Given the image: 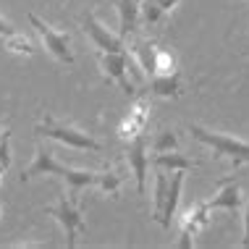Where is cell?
I'll list each match as a JSON object with an SVG mask.
<instances>
[{"instance_id":"5","label":"cell","mask_w":249,"mask_h":249,"mask_svg":"<svg viewBox=\"0 0 249 249\" xmlns=\"http://www.w3.org/2000/svg\"><path fill=\"white\" fill-rule=\"evenodd\" d=\"M100 69L110 82H116L124 95H134L137 84L129 79V50L126 53H100Z\"/></svg>"},{"instance_id":"6","label":"cell","mask_w":249,"mask_h":249,"mask_svg":"<svg viewBox=\"0 0 249 249\" xmlns=\"http://www.w3.org/2000/svg\"><path fill=\"white\" fill-rule=\"evenodd\" d=\"M29 21L39 32V37H42L45 48H48V53H50L53 58L60 60V63H73V53L69 50V35L55 32L50 24H45L39 16H35V13H29Z\"/></svg>"},{"instance_id":"4","label":"cell","mask_w":249,"mask_h":249,"mask_svg":"<svg viewBox=\"0 0 249 249\" xmlns=\"http://www.w3.org/2000/svg\"><path fill=\"white\" fill-rule=\"evenodd\" d=\"M45 213L53 215V218H55L60 226H63V231H66V247H69V249L76 247V233H82L84 228H87L84 215H82V210L76 207V199L60 197L53 207H45Z\"/></svg>"},{"instance_id":"1","label":"cell","mask_w":249,"mask_h":249,"mask_svg":"<svg viewBox=\"0 0 249 249\" xmlns=\"http://www.w3.org/2000/svg\"><path fill=\"white\" fill-rule=\"evenodd\" d=\"M42 173H55V176L63 178L66 184H69L71 199H76V192L82 189V186H95V184H97V173H95V171H76V168H69V165L58 163L48 147L37 144L35 160H32V165L21 173V181H29V178H35V176H42Z\"/></svg>"},{"instance_id":"15","label":"cell","mask_w":249,"mask_h":249,"mask_svg":"<svg viewBox=\"0 0 249 249\" xmlns=\"http://www.w3.org/2000/svg\"><path fill=\"white\" fill-rule=\"evenodd\" d=\"M150 87L155 95H160V97H178L181 95V76H178V71L155 73V76H150Z\"/></svg>"},{"instance_id":"10","label":"cell","mask_w":249,"mask_h":249,"mask_svg":"<svg viewBox=\"0 0 249 249\" xmlns=\"http://www.w3.org/2000/svg\"><path fill=\"white\" fill-rule=\"evenodd\" d=\"M147 118H150V100H139V103L129 110V116L124 118V124H121V129H118V137L124 139V142H131L134 137H139V134L144 131Z\"/></svg>"},{"instance_id":"18","label":"cell","mask_w":249,"mask_h":249,"mask_svg":"<svg viewBox=\"0 0 249 249\" xmlns=\"http://www.w3.org/2000/svg\"><path fill=\"white\" fill-rule=\"evenodd\" d=\"M168 186H171V178H168L163 171H158L155 173V207H152L155 220H160V215H163V207H165V199H168Z\"/></svg>"},{"instance_id":"16","label":"cell","mask_w":249,"mask_h":249,"mask_svg":"<svg viewBox=\"0 0 249 249\" xmlns=\"http://www.w3.org/2000/svg\"><path fill=\"white\" fill-rule=\"evenodd\" d=\"M152 165L165 168V171H189V168H194V160H189L186 155H181L178 150H165V152L152 155Z\"/></svg>"},{"instance_id":"11","label":"cell","mask_w":249,"mask_h":249,"mask_svg":"<svg viewBox=\"0 0 249 249\" xmlns=\"http://www.w3.org/2000/svg\"><path fill=\"white\" fill-rule=\"evenodd\" d=\"M207 205V210H228V213H233V210H239L241 207V192H239V186H236V181L233 178H226L223 184H220V189L218 194L210 199V202H205Z\"/></svg>"},{"instance_id":"14","label":"cell","mask_w":249,"mask_h":249,"mask_svg":"<svg viewBox=\"0 0 249 249\" xmlns=\"http://www.w3.org/2000/svg\"><path fill=\"white\" fill-rule=\"evenodd\" d=\"M155 45L152 42H147V39H134L131 42V48H129V53L134 55V60L139 63V69L144 71V76H152L155 73Z\"/></svg>"},{"instance_id":"25","label":"cell","mask_w":249,"mask_h":249,"mask_svg":"<svg viewBox=\"0 0 249 249\" xmlns=\"http://www.w3.org/2000/svg\"><path fill=\"white\" fill-rule=\"evenodd\" d=\"M0 215H3V207H0Z\"/></svg>"},{"instance_id":"21","label":"cell","mask_w":249,"mask_h":249,"mask_svg":"<svg viewBox=\"0 0 249 249\" xmlns=\"http://www.w3.org/2000/svg\"><path fill=\"white\" fill-rule=\"evenodd\" d=\"M95 186H100L103 192H107V194H116L118 192V186H121V176L116 171H105V173H97V184Z\"/></svg>"},{"instance_id":"17","label":"cell","mask_w":249,"mask_h":249,"mask_svg":"<svg viewBox=\"0 0 249 249\" xmlns=\"http://www.w3.org/2000/svg\"><path fill=\"white\" fill-rule=\"evenodd\" d=\"M176 3L178 0H142L139 13H142V18L147 24H155V21H160V18H163Z\"/></svg>"},{"instance_id":"24","label":"cell","mask_w":249,"mask_h":249,"mask_svg":"<svg viewBox=\"0 0 249 249\" xmlns=\"http://www.w3.org/2000/svg\"><path fill=\"white\" fill-rule=\"evenodd\" d=\"M13 32H16V29H13V26H11L8 21H5L3 16H0V35H3V37H8V35H13Z\"/></svg>"},{"instance_id":"19","label":"cell","mask_w":249,"mask_h":249,"mask_svg":"<svg viewBox=\"0 0 249 249\" xmlns=\"http://www.w3.org/2000/svg\"><path fill=\"white\" fill-rule=\"evenodd\" d=\"M5 48L11 53H18V55H35L37 53V45L26 35H18V32H13V35L5 37Z\"/></svg>"},{"instance_id":"8","label":"cell","mask_w":249,"mask_h":249,"mask_svg":"<svg viewBox=\"0 0 249 249\" xmlns=\"http://www.w3.org/2000/svg\"><path fill=\"white\" fill-rule=\"evenodd\" d=\"M207 220H210V210H207L205 202L192 205L189 210L184 213V218H181V241H178V247L181 249H189L192 239L207 226Z\"/></svg>"},{"instance_id":"20","label":"cell","mask_w":249,"mask_h":249,"mask_svg":"<svg viewBox=\"0 0 249 249\" xmlns=\"http://www.w3.org/2000/svg\"><path fill=\"white\" fill-rule=\"evenodd\" d=\"M173 71H178L176 55H173L171 50L158 48V50H155V73H173ZM155 73H152V76H155Z\"/></svg>"},{"instance_id":"9","label":"cell","mask_w":249,"mask_h":249,"mask_svg":"<svg viewBox=\"0 0 249 249\" xmlns=\"http://www.w3.org/2000/svg\"><path fill=\"white\" fill-rule=\"evenodd\" d=\"M126 163L131 165L134 176H137V192L144 194V181H147V165H150V158H147V139L144 134L134 137L129 147H126Z\"/></svg>"},{"instance_id":"7","label":"cell","mask_w":249,"mask_h":249,"mask_svg":"<svg viewBox=\"0 0 249 249\" xmlns=\"http://www.w3.org/2000/svg\"><path fill=\"white\" fill-rule=\"evenodd\" d=\"M82 29L87 32V37L95 42V48L100 53H126V45H124V39L116 37V35H110V32L105 29L103 24L95 18V13H84V18H82Z\"/></svg>"},{"instance_id":"23","label":"cell","mask_w":249,"mask_h":249,"mask_svg":"<svg viewBox=\"0 0 249 249\" xmlns=\"http://www.w3.org/2000/svg\"><path fill=\"white\" fill-rule=\"evenodd\" d=\"M247 249H249V202H247V207H244V241H241Z\"/></svg>"},{"instance_id":"2","label":"cell","mask_w":249,"mask_h":249,"mask_svg":"<svg viewBox=\"0 0 249 249\" xmlns=\"http://www.w3.org/2000/svg\"><path fill=\"white\" fill-rule=\"evenodd\" d=\"M189 131L197 142L213 147L215 158H228L233 163V171L241 165V163H249V144L241 142L236 137H226V134H218V131H207L202 129L199 124H189Z\"/></svg>"},{"instance_id":"3","label":"cell","mask_w":249,"mask_h":249,"mask_svg":"<svg viewBox=\"0 0 249 249\" xmlns=\"http://www.w3.org/2000/svg\"><path fill=\"white\" fill-rule=\"evenodd\" d=\"M37 134L39 137H48V139H58V142L73 147V150H95V152L103 150V144H100L97 139H92L89 134L73 129V126H69V124H60V121H55L53 116H45L42 121H39Z\"/></svg>"},{"instance_id":"22","label":"cell","mask_w":249,"mask_h":249,"mask_svg":"<svg viewBox=\"0 0 249 249\" xmlns=\"http://www.w3.org/2000/svg\"><path fill=\"white\" fill-rule=\"evenodd\" d=\"M165 150H176V134L171 129L160 131L158 139L152 142V152H165Z\"/></svg>"},{"instance_id":"12","label":"cell","mask_w":249,"mask_h":249,"mask_svg":"<svg viewBox=\"0 0 249 249\" xmlns=\"http://www.w3.org/2000/svg\"><path fill=\"white\" fill-rule=\"evenodd\" d=\"M118 8V18H121V26H118V37L126 39L137 32V21H139V0H113Z\"/></svg>"},{"instance_id":"13","label":"cell","mask_w":249,"mask_h":249,"mask_svg":"<svg viewBox=\"0 0 249 249\" xmlns=\"http://www.w3.org/2000/svg\"><path fill=\"white\" fill-rule=\"evenodd\" d=\"M173 178H171V186H168V199H165V207H163V215H160L158 223L163 228H171V220L176 215V207H178V197H181V186H184V171H171Z\"/></svg>"},{"instance_id":"26","label":"cell","mask_w":249,"mask_h":249,"mask_svg":"<svg viewBox=\"0 0 249 249\" xmlns=\"http://www.w3.org/2000/svg\"><path fill=\"white\" fill-rule=\"evenodd\" d=\"M0 173H3V165H0Z\"/></svg>"}]
</instances>
